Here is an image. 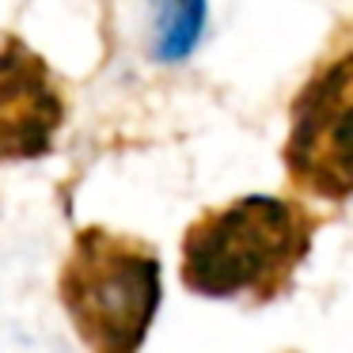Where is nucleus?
<instances>
[{"label":"nucleus","mask_w":353,"mask_h":353,"mask_svg":"<svg viewBox=\"0 0 353 353\" xmlns=\"http://www.w3.org/2000/svg\"><path fill=\"white\" fill-rule=\"evenodd\" d=\"M315 239V216L292 198L243 194L205 209L183 236V285L209 300H274Z\"/></svg>","instance_id":"1"},{"label":"nucleus","mask_w":353,"mask_h":353,"mask_svg":"<svg viewBox=\"0 0 353 353\" xmlns=\"http://www.w3.org/2000/svg\"><path fill=\"white\" fill-rule=\"evenodd\" d=\"M201 23H205V0H163L156 8L152 54L160 61H183L198 42Z\"/></svg>","instance_id":"5"},{"label":"nucleus","mask_w":353,"mask_h":353,"mask_svg":"<svg viewBox=\"0 0 353 353\" xmlns=\"http://www.w3.org/2000/svg\"><path fill=\"white\" fill-rule=\"evenodd\" d=\"M281 160L312 198H353V50L315 69L296 92Z\"/></svg>","instance_id":"3"},{"label":"nucleus","mask_w":353,"mask_h":353,"mask_svg":"<svg viewBox=\"0 0 353 353\" xmlns=\"http://www.w3.org/2000/svg\"><path fill=\"white\" fill-rule=\"evenodd\" d=\"M57 289L92 353H137L163 300L160 254L137 236L80 228Z\"/></svg>","instance_id":"2"},{"label":"nucleus","mask_w":353,"mask_h":353,"mask_svg":"<svg viewBox=\"0 0 353 353\" xmlns=\"http://www.w3.org/2000/svg\"><path fill=\"white\" fill-rule=\"evenodd\" d=\"M65 125V95L54 69L19 34L0 39V163L34 160Z\"/></svg>","instance_id":"4"}]
</instances>
